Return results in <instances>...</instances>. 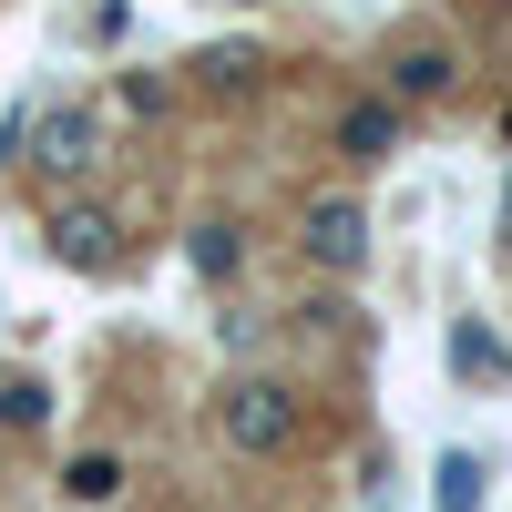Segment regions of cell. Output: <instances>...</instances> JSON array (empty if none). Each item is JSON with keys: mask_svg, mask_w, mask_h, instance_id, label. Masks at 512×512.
I'll return each mask as SVG.
<instances>
[{"mask_svg": "<svg viewBox=\"0 0 512 512\" xmlns=\"http://www.w3.org/2000/svg\"><path fill=\"white\" fill-rule=\"evenodd\" d=\"M216 420H226L236 451H287L297 441V400L277 390V379H236V390L216 400Z\"/></svg>", "mask_w": 512, "mask_h": 512, "instance_id": "obj_1", "label": "cell"}, {"mask_svg": "<svg viewBox=\"0 0 512 512\" xmlns=\"http://www.w3.org/2000/svg\"><path fill=\"white\" fill-rule=\"evenodd\" d=\"M21 144H31L41 175H82V164H93V144H103V123L82 113V103H52V113H31V123H21Z\"/></svg>", "mask_w": 512, "mask_h": 512, "instance_id": "obj_2", "label": "cell"}, {"mask_svg": "<svg viewBox=\"0 0 512 512\" xmlns=\"http://www.w3.org/2000/svg\"><path fill=\"white\" fill-rule=\"evenodd\" d=\"M308 256L349 277L359 256H369V205H359V195H318V205H308Z\"/></svg>", "mask_w": 512, "mask_h": 512, "instance_id": "obj_3", "label": "cell"}, {"mask_svg": "<svg viewBox=\"0 0 512 512\" xmlns=\"http://www.w3.org/2000/svg\"><path fill=\"white\" fill-rule=\"evenodd\" d=\"M52 256H62V267H82V277H113L123 236H113L103 205H62V216H52Z\"/></svg>", "mask_w": 512, "mask_h": 512, "instance_id": "obj_4", "label": "cell"}, {"mask_svg": "<svg viewBox=\"0 0 512 512\" xmlns=\"http://www.w3.org/2000/svg\"><path fill=\"white\" fill-rule=\"evenodd\" d=\"M390 93H400V103H431V93H451V52H441V41H410V52L390 62Z\"/></svg>", "mask_w": 512, "mask_h": 512, "instance_id": "obj_5", "label": "cell"}, {"mask_svg": "<svg viewBox=\"0 0 512 512\" xmlns=\"http://www.w3.org/2000/svg\"><path fill=\"white\" fill-rule=\"evenodd\" d=\"M338 144H349L359 164H369V154H390V144H400V103H349V123H338Z\"/></svg>", "mask_w": 512, "mask_h": 512, "instance_id": "obj_6", "label": "cell"}, {"mask_svg": "<svg viewBox=\"0 0 512 512\" xmlns=\"http://www.w3.org/2000/svg\"><path fill=\"white\" fill-rule=\"evenodd\" d=\"M52 420V390L41 379H0V431H41Z\"/></svg>", "mask_w": 512, "mask_h": 512, "instance_id": "obj_7", "label": "cell"}, {"mask_svg": "<svg viewBox=\"0 0 512 512\" xmlns=\"http://www.w3.org/2000/svg\"><path fill=\"white\" fill-rule=\"evenodd\" d=\"M62 492H72V502H113V492H123V461H103V451H82L72 472H62Z\"/></svg>", "mask_w": 512, "mask_h": 512, "instance_id": "obj_8", "label": "cell"}, {"mask_svg": "<svg viewBox=\"0 0 512 512\" xmlns=\"http://www.w3.org/2000/svg\"><path fill=\"white\" fill-rule=\"evenodd\" d=\"M431 492H441V512H482V461H472V451H451Z\"/></svg>", "mask_w": 512, "mask_h": 512, "instance_id": "obj_9", "label": "cell"}, {"mask_svg": "<svg viewBox=\"0 0 512 512\" xmlns=\"http://www.w3.org/2000/svg\"><path fill=\"white\" fill-rule=\"evenodd\" d=\"M195 72L216 82V93H246V82H256V52H246V41H236V52H205Z\"/></svg>", "mask_w": 512, "mask_h": 512, "instance_id": "obj_10", "label": "cell"}, {"mask_svg": "<svg viewBox=\"0 0 512 512\" xmlns=\"http://www.w3.org/2000/svg\"><path fill=\"white\" fill-rule=\"evenodd\" d=\"M195 267H205V277H236V226H205V236H195Z\"/></svg>", "mask_w": 512, "mask_h": 512, "instance_id": "obj_11", "label": "cell"}]
</instances>
